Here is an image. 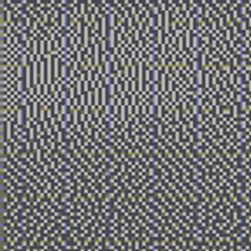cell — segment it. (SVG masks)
<instances>
[{
    "mask_svg": "<svg viewBox=\"0 0 251 251\" xmlns=\"http://www.w3.org/2000/svg\"><path fill=\"white\" fill-rule=\"evenodd\" d=\"M105 107V92L104 88H98L97 90V111L98 112H104Z\"/></svg>",
    "mask_w": 251,
    "mask_h": 251,
    "instance_id": "cell-1",
    "label": "cell"
},
{
    "mask_svg": "<svg viewBox=\"0 0 251 251\" xmlns=\"http://www.w3.org/2000/svg\"><path fill=\"white\" fill-rule=\"evenodd\" d=\"M214 83H218V77H216V72H211L207 76V86H209V88H213Z\"/></svg>",
    "mask_w": 251,
    "mask_h": 251,
    "instance_id": "cell-2",
    "label": "cell"
},
{
    "mask_svg": "<svg viewBox=\"0 0 251 251\" xmlns=\"http://www.w3.org/2000/svg\"><path fill=\"white\" fill-rule=\"evenodd\" d=\"M181 48H183V49H188V48H190V42H188V33H183V35H181Z\"/></svg>",
    "mask_w": 251,
    "mask_h": 251,
    "instance_id": "cell-3",
    "label": "cell"
},
{
    "mask_svg": "<svg viewBox=\"0 0 251 251\" xmlns=\"http://www.w3.org/2000/svg\"><path fill=\"white\" fill-rule=\"evenodd\" d=\"M193 105H195V114H200V112H202V100L197 98L195 102H193Z\"/></svg>",
    "mask_w": 251,
    "mask_h": 251,
    "instance_id": "cell-4",
    "label": "cell"
},
{
    "mask_svg": "<svg viewBox=\"0 0 251 251\" xmlns=\"http://www.w3.org/2000/svg\"><path fill=\"white\" fill-rule=\"evenodd\" d=\"M63 25H65V26H70V25H72V16H70V14H65V21H63Z\"/></svg>",
    "mask_w": 251,
    "mask_h": 251,
    "instance_id": "cell-5",
    "label": "cell"
}]
</instances>
